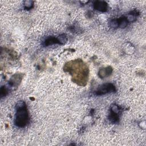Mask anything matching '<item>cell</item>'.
I'll list each match as a JSON object with an SVG mask.
<instances>
[{"label":"cell","instance_id":"1","mask_svg":"<svg viewBox=\"0 0 146 146\" xmlns=\"http://www.w3.org/2000/svg\"><path fill=\"white\" fill-rule=\"evenodd\" d=\"M63 70L71 75L72 81L77 84L84 86L87 84L89 72L88 68L81 59H78L66 63Z\"/></svg>","mask_w":146,"mask_h":146},{"label":"cell","instance_id":"2","mask_svg":"<svg viewBox=\"0 0 146 146\" xmlns=\"http://www.w3.org/2000/svg\"><path fill=\"white\" fill-rule=\"evenodd\" d=\"M14 124L19 128L25 127L29 123V117L26 104L23 101H19L15 106Z\"/></svg>","mask_w":146,"mask_h":146},{"label":"cell","instance_id":"3","mask_svg":"<svg viewBox=\"0 0 146 146\" xmlns=\"http://www.w3.org/2000/svg\"><path fill=\"white\" fill-rule=\"evenodd\" d=\"M116 91V88L112 83H107L99 86L94 94L96 95H103L111 92H115Z\"/></svg>","mask_w":146,"mask_h":146},{"label":"cell","instance_id":"4","mask_svg":"<svg viewBox=\"0 0 146 146\" xmlns=\"http://www.w3.org/2000/svg\"><path fill=\"white\" fill-rule=\"evenodd\" d=\"M121 108L117 104H113L111 108L110 113L109 115V120L113 124L117 123L119 121V113H120Z\"/></svg>","mask_w":146,"mask_h":146},{"label":"cell","instance_id":"5","mask_svg":"<svg viewBox=\"0 0 146 146\" xmlns=\"http://www.w3.org/2000/svg\"><path fill=\"white\" fill-rule=\"evenodd\" d=\"M94 8L101 12H106L108 9V5L104 1H96L94 3Z\"/></svg>","mask_w":146,"mask_h":146},{"label":"cell","instance_id":"6","mask_svg":"<svg viewBox=\"0 0 146 146\" xmlns=\"http://www.w3.org/2000/svg\"><path fill=\"white\" fill-rule=\"evenodd\" d=\"M113 71V69L111 66H107L104 68H102L99 70L98 72V76L102 78L103 79L104 78L108 77L110 76Z\"/></svg>","mask_w":146,"mask_h":146},{"label":"cell","instance_id":"7","mask_svg":"<svg viewBox=\"0 0 146 146\" xmlns=\"http://www.w3.org/2000/svg\"><path fill=\"white\" fill-rule=\"evenodd\" d=\"M22 79V74H17L13 76V77L10 79L9 84L10 86H17L19 83L21 82Z\"/></svg>","mask_w":146,"mask_h":146},{"label":"cell","instance_id":"8","mask_svg":"<svg viewBox=\"0 0 146 146\" xmlns=\"http://www.w3.org/2000/svg\"><path fill=\"white\" fill-rule=\"evenodd\" d=\"M42 44L44 46H48L54 44H59V42L57 38L52 36H48L44 39Z\"/></svg>","mask_w":146,"mask_h":146},{"label":"cell","instance_id":"9","mask_svg":"<svg viewBox=\"0 0 146 146\" xmlns=\"http://www.w3.org/2000/svg\"><path fill=\"white\" fill-rule=\"evenodd\" d=\"M117 19V22H118V27L120 28H125L127 25H128V22L127 20V18L125 17H123L121 18H119Z\"/></svg>","mask_w":146,"mask_h":146},{"label":"cell","instance_id":"10","mask_svg":"<svg viewBox=\"0 0 146 146\" xmlns=\"http://www.w3.org/2000/svg\"><path fill=\"white\" fill-rule=\"evenodd\" d=\"M34 6V2L32 1L27 0L24 1L23 3V7L25 10H30Z\"/></svg>","mask_w":146,"mask_h":146},{"label":"cell","instance_id":"11","mask_svg":"<svg viewBox=\"0 0 146 146\" xmlns=\"http://www.w3.org/2000/svg\"><path fill=\"white\" fill-rule=\"evenodd\" d=\"M57 38L59 42V44H64L67 41V38L65 34H62L59 35L57 37Z\"/></svg>","mask_w":146,"mask_h":146},{"label":"cell","instance_id":"12","mask_svg":"<svg viewBox=\"0 0 146 146\" xmlns=\"http://www.w3.org/2000/svg\"><path fill=\"white\" fill-rule=\"evenodd\" d=\"M109 25L112 28H117L118 27V22H117V19H112L111 20L110 22H109Z\"/></svg>","mask_w":146,"mask_h":146},{"label":"cell","instance_id":"13","mask_svg":"<svg viewBox=\"0 0 146 146\" xmlns=\"http://www.w3.org/2000/svg\"><path fill=\"white\" fill-rule=\"evenodd\" d=\"M8 93V90L5 87V86H2L1 88V97L3 98Z\"/></svg>","mask_w":146,"mask_h":146}]
</instances>
